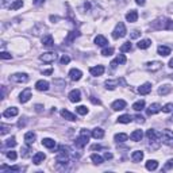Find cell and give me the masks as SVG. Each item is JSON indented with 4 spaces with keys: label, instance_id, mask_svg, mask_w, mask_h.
I'll list each match as a JSON object with an SVG mask.
<instances>
[{
    "label": "cell",
    "instance_id": "6da1fadb",
    "mask_svg": "<svg viewBox=\"0 0 173 173\" xmlns=\"http://www.w3.org/2000/svg\"><path fill=\"white\" fill-rule=\"evenodd\" d=\"M150 27L154 28V30H173V20L168 19L165 16H161L152 22Z\"/></svg>",
    "mask_w": 173,
    "mask_h": 173
},
{
    "label": "cell",
    "instance_id": "7a4b0ae2",
    "mask_svg": "<svg viewBox=\"0 0 173 173\" xmlns=\"http://www.w3.org/2000/svg\"><path fill=\"white\" fill-rule=\"evenodd\" d=\"M88 141H89V132H88L85 128H81L80 135L76 139V145L79 146V148H84V146L88 143Z\"/></svg>",
    "mask_w": 173,
    "mask_h": 173
},
{
    "label": "cell",
    "instance_id": "3957f363",
    "mask_svg": "<svg viewBox=\"0 0 173 173\" xmlns=\"http://www.w3.org/2000/svg\"><path fill=\"white\" fill-rule=\"evenodd\" d=\"M127 34V30H126V26H124V23H122V22H119L116 26H115V28H114V31H112V37L115 39H119V38H123L124 35Z\"/></svg>",
    "mask_w": 173,
    "mask_h": 173
},
{
    "label": "cell",
    "instance_id": "277c9868",
    "mask_svg": "<svg viewBox=\"0 0 173 173\" xmlns=\"http://www.w3.org/2000/svg\"><path fill=\"white\" fill-rule=\"evenodd\" d=\"M161 142L167 146H173V131L169 128H165L161 132Z\"/></svg>",
    "mask_w": 173,
    "mask_h": 173
},
{
    "label": "cell",
    "instance_id": "5b68a950",
    "mask_svg": "<svg viewBox=\"0 0 173 173\" xmlns=\"http://www.w3.org/2000/svg\"><path fill=\"white\" fill-rule=\"evenodd\" d=\"M57 53H53V51H47V53H43L39 56V60L43 61L45 64H51V62H54L57 60Z\"/></svg>",
    "mask_w": 173,
    "mask_h": 173
},
{
    "label": "cell",
    "instance_id": "8992f818",
    "mask_svg": "<svg viewBox=\"0 0 173 173\" xmlns=\"http://www.w3.org/2000/svg\"><path fill=\"white\" fill-rule=\"evenodd\" d=\"M11 81L14 83H27L28 81V75L27 73H15L10 77Z\"/></svg>",
    "mask_w": 173,
    "mask_h": 173
},
{
    "label": "cell",
    "instance_id": "52a82bcc",
    "mask_svg": "<svg viewBox=\"0 0 173 173\" xmlns=\"http://www.w3.org/2000/svg\"><path fill=\"white\" fill-rule=\"evenodd\" d=\"M146 137L150 142H157V141H161V132H157L156 130L150 128V130L146 131Z\"/></svg>",
    "mask_w": 173,
    "mask_h": 173
},
{
    "label": "cell",
    "instance_id": "ba28073f",
    "mask_svg": "<svg viewBox=\"0 0 173 173\" xmlns=\"http://www.w3.org/2000/svg\"><path fill=\"white\" fill-rule=\"evenodd\" d=\"M68 97L72 103H79L80 100H81V92H80V89H72L71 92H69Z\"/></svg>",
    "mask_w": 173,
    "mask_h": 173
},
{
    "label": "cell",
    "instance_id": "9c48e42d",
    "mask_svg": "<svg viewBox=\"0 0 173 173\" xmlns=\"http://www.w3.org/2000/svg\"><path fill=\"white\" fill-rule=\"evenodd\" d=\"M126 106H127V103L122 100V99H118V100H115L111 104V108L114 110V111H120V110H124L126 108Z\"/></svg>",
    "mask_w": 173,
    "mask_h": 173
},
{
    "label": "cell",
    "instance_id": "30bf717a",
    "mask_svg": "<svg viewBox=\"0 0 173 173\" xmlns=\"http://www.w3.org/2000/svg\"><path fill=\"white\" fill-rule=\"evenodd\" d=\"M162 68V62L160 61H152V62H148L146 64V69L148 71H152V72H157Z\"/></svg>",
    "mask_w": 173,
    "mask_h": 173
},
{
    "label": "cell",
    "instance_id": "8fae6325",
    "mask_svg": "<svg viewBox=\"0 0 173 173\" xmlns=\"http://www.w3.org/2000/svg\"><path fill=\"white\" fill-rule=\"evenodd\" d=\"M31 99V89L30 88H26L24 91H22V93L19 95V102L20 103H27Z\"/></svg>",
    "mask_w": 173,
    "mask_h": 173
},
{
    "label": "cell",
    "instance_id": "7c38bea8",
    "mask_svg": "<svg viewBox=\"0 0 173 173\" xmlns=\"http://www.w3.org/2000/svg\"><path fill=\"white\" fill-rule=\"evenodd\" d=\"M81 76H83V72L80 71V69L73 68L69 71V77H71V80H73V81H79V80L81 79Z\"/></svg>",
    "mask_w": 173,
    "mask_h": 173
},
{
    "label": "cell",
    "instance_id": "4fadbf2b",
    "mask_svg": "<svg viewBox=\"0 0 173 173\" xmlns=\"http://www.w3.org/2000/svg\"><path fill=\"white\" fill-rule=\"evenodd\" d=\"M89 73L92 76L97 77V76H102L103 73H104V66L103 65H96V66H92L89 68Z\"/></svg>",
    "mask_w": 173,
    "mask_h": 173
},
{
    "label": "cell",
    "instance_id": "5bb4252c",
    "mask_svg": "<svg viewBox=\"0 0 173 173\" xmlns=\"http://www.w3.org/2000/svg\"><path fill=\"white\" fill-rule=\"evenodd\" d=\"M162 110V107H161L158 103H153V104L149 106V108L146 110V112H148V115H154V114H158Z\"/></svg>",
    "mask_w": 173,
    "mask_h": 173
},
{
    "label": "cell",
    "instance_id": "9a60e30c",
    "mask_svg": "<svg viewBox=\"0 0 173 173\" xmlns=\"http://www.w3.org/2000/svg\"><path fill=\"white\" fill-rule=\"evenodd\" d=\"M35 138H37V135H35V132H32V131H27L24 134V142L27 143L28 146L35 142Z\"/></svg>",
    "mask_w": 173,
    "mask_h": 173
},
{
    "label": "cell",
    "instance_id": "2e32d148",
    "mask_svg": "<svg viewBox=\"0 0 173 173\" xmlns=\"http://www.w3.org/2000/svg\"><path fill=\"white\" fill-rule=\"evenodd\" d=\"M18 114H19V111H18L16 107H10L4 110V112H3V116L4 118H12V116H16Z\"/></svg>",
    "mask_w": 173,
    "mask_h": 173
},
{
    "label": "cell",
    "instance_id": "e0dca14e",
    "mask_svg": "<svg viewBox=\"0 0 173 173\" xmlns=\"http://www.w3.org/2000/svg\"><path fill=\"white\" fill-rule=\"evenodd\" d=\"M42 45H43V46H46V47H51V46L54 45V39H53V37H51L50 34L43 35V37H42Z\"/></svg>",
    "mask_w": 173,
    "mask_h": 173
},
{
    "label": "cell",
    "instance_id": "ac0fdd59",
    "mask_svg": "<svg viewBox=\"0 0 173 173\" xmlns=\"http://www.w3.org/2000/svg\"><path fill=\"white\" fill-rule=\"evenodd\" d=\"M35 88L38 91H41V92L47 91V89H49V83H47L46 80H39V81L35 83Z\"/></svg>",
    "mask_w": 173,
    "mask_h": 173
},
{
    "label": "cell",
    "instance_id": "d6986e66",
    "mask_svg": "<svg viewBox=\"0 0 173 173\" xmlns=\"http://www.w3.org/2000/svg\"><path fill=\"white\" fill-rule=\"evenodd\" d=\"M157 53L160 54V56H162V57H167V56L171 54V47H168L165 45H160L157 47Z\"/></svg>",
    "mask_w": 173,
    "mask_h": 173
},
{
    "label": "cell",
    "instance_id": "ffe728a7",
    "mask_svg": "<svg viewBox=\"0 0 173 173\" xmlns=\"http://www.w3.org/2000/svg\"><path fill=\"white\" fill-rule=\"evenodd\" d=\"M61 116L65 118L66 120H71V122H75V120L77 119L75 114H72L71 111H68V110H61Z\"/></svg>",
    "mask_w": 173,
    "mask_h": 173
},
{
    "label": "cell",
    "instance_id": "44dd1931",
    "mask_svg": "<svg viewBox=\"0 0 173 173\" xmlns=\"http://www.w3.org/2000/svg\"><path fill=\"white\" fill-rule=\"evenodd\" d=\"M150 91H152V84L150 83H145L138 88V92L141 95H148V93H150Z\"/></svg>",
    "mask_w": 173,
    "mask_h": 173
},
{
    "label": "cell",
    "instance_id": "7402d4cb",
    "mask_svg": "<svg viewBox=\"0 0 173 173\" xmlns=\"http://www.w3.org/2000/svg\"><path fill=\"white\" fill-rule=\"evenodd\" d=\"M45 158H46L45 154H43L42 152H38V153L34 154V157H32V162H34L35 165H39L41 162H43V161H45Z\"/></svg>",
    "mask_w": 173,
    "mask_h": 173
},
{
    "label": "cell",
    "instance_id": "603a6c76",
    "mask_svg": "<svg viewBox=\"0 0 173 173\" xmlns=\"http://www.w3.org/2000/svg\"><path fill=\"white\" fill-rule=\"evenodd\" d=\"M138 19V12L135 10H131L130 12L126 14V20L130 22V23H134V22H137Z\"/></svg>",
    "mask_w": 173,
    "mask_h": 173
},
{
    "label": "cell",
    "instance_id": "cb8c5ba5",
    "mask_svg": "<svg viewBox=\"0 0 173 173\" xmlns=\"http://www.w3.org/2000/svg\"><path fill=\"white\" fill-rule=\"evenodd\" d=\"M142 137H143L142 130H134V131H132L131 134H130V139H131V141H134V142L141 141Z\"/></svg>",
    "mask_w": 173,
    "mask_h": 173
},
{
    "label": "cell",
    "instance_id": "d4e9b609",
    "mask_svg": "<svg viewBox=\"0 0 173 173\" xmlns=\"http://www.w3.org/2000/svg\"><path fill=\"white\" fill-rule=\"evenodd\" d=\"M91 135L95 139H102L103 137H104V130H103V128H100V127H96V128H93V130H92Z\"/></svg>",
    "mask_w": 173,
    "mask_h": 173
},
{
    "label": "cell",
    "instance_id": "484cf974",
    "mask_svg": "<svg viewBox=\"0 0 173 173\" xmlns=\"http://www.w3.org/2000/svg\"><path fill=\"white\" fill-rule=\"evenodd\" d=\"M131 158H132L134 162H141V161L143 160V152H141V150H135V152H132Z\"/></svg>",
    "mask_w": 173,
    "mask_h": 173
},
{
    "label": "cell",
    "instance_id": "4316f807",
    "mask_svg": "<svg viewBox=\"0 0 173 173\" xmlns=\"http://www.w3.org/2000/svg\"><path fill=\"white\" fill-rule=\"evenodd\" d=\"M118 122H119V123H124V124L131 123L132 122V116L130 115V114H124V115H120L119 118H118Z\"/></svg>",
    "mask_w": 173,
    "mask_h": 173
},
{
    "label": "cell",
    "instance_id": "83f0119b",
    "mask_svg": "<svg viewBox=\"0 0 173 173\" xmlns=\"http://www.w3.org/2000/svg\"><path fill=\"white\" fill-rule=\"evenodd\" d=\"M42 145L45 146V148H47V149H53L54 146H56V141L51 139V138H43L42 139Z\"/></svg>",
    "mask_w": 173,
    "mask_h": 173
},
{
    "label": "cell",
    "instance_id": "f1b7e54d",
    "mask_svg": "<svg viewBox=\"0 0 173 173\" xmlns=\"http://www.w3.org/2000/svg\"><path fill=\"white\" fill-rule=\"evenodd\" d=\"M118 84H119V80H107V81L104 83V85H106L107 89L112 91V89H115V88L118 87Z\"/></svg>",
    "mask_w": 173,
    "mask_h": 173
},
{
    "label": "cell",
    "instance_id": "f546056e",
    "mask_svg": "<svg viewBox=\"0 0 173 173\" xmlns=\"http://www.w3.org/2000/svg\"><path fill=\"white\" fill-rule=\"evenodd\" d=\"M95 43H96L97 46H106L108 43V41L104 35H97L96 38H95Z\"/></svg>",
    "mask_w": 173,
    "mask_h": 173
},
{
    "label": "cell",
    "instance_id": "4dcf8cb0",
    "mask_svg": "<svg viewBox=\"0 0 173 173\" xmlns=\"http://www.w3.org/2000/svg\"><path fill=\"white\" fill-rule=\"evenodd\" d=\"M91 160H92V162H93L95 165H100V164L104 162V158H103L102 156H99V154H96V153L92 154V156H91Z\"/></svg>",
    "mask_w": 173,
    "mask_h": 173
},
{
    "label": "cell",
    "instance_id": "1f68e13d",
    "mask_svg": "<svg viewBox=\"0 0 173 173\" xmlns=\"http://www.w3.org/2000/svg\"><path fill=\"white\" fill-rule=\"evenodd\" d=\"M114 139H115V142H118V143H122V142H124V141H127V139H128V135L124 134V132H119V134H115Z\"/></svg>",
    "mask_w": 173,
    "mask_h": 173
},
{
    "label": "cell",
    "instance_id": "d6a6232c",
    "mask_svg": "<svg viewBox=\"0 0 173 173\" xmlns=\"http://www.w3.org/2000/svg\"><path fill=\"white\" fill-rule=\"evenodd\" d=\"M150 45H152V41H150V39H141V41L138 42V47H139L141 50L148 49Z\"/></svg>",
    "mask_w": 173,
    "mask_h": 173
},
{
    "label": "cell",
    "instance_id": "836d02e7",
    "mask_svg": "<svg viewBox=\"0 0 173 173\" xmlns=\"http://www.w3.org/2000/svg\"><path fill=\"white\" fill-rule=\"evenodd\" d=\"M158 168V162L156 160H149L148 162H146V169L148 171H156Z\"/></svg>",
    "mask_w": 173,
    "mask_h": 173
},
{
    "label": "cell",
    "instance_id": "e575fe53",
    "mask_svg": "<svg viewBox=\"0 0 173 173\" xmlns=\"http://www.w3.org/2000/svg\"><path fill=\"white\" fill-rule=\"evenodd\" d=\"M79 35H80L79 31H71V32L68 34V37H66V42H68V43H72Z\"/></svg>",
    "mask_w": 173,
    "mask_h": 173
},
{
    "label": "cell",
    "instance_id": "d590c367",
    "mask_svg": "<svg viewBox=\"0 0 173 173\" xmlns=\"http://www.w3.org/2000/svg\"><path fill=\"white\" fill-rule=\"evenodd\" d=\"M132 108H134L135 111H142V110L145 108V100H138V102H135L134 104H132Z\"/></svg>",
    "mask_w": 173,
    "mask_h": 173
},
{
    "label": "cell",
    "instance_id": "8d00e7d4",
    "mask_svg": "<svg viewBox=\"0 0 173 173\" xmlns=\"http://www.w3.org/2000/svg\"><path fill=\"white\" fill-rule=\"evenodd\" d=\"M171 91H172V87L171 85H161L160 88H158V93L162 95V96H164V95H168Z\"/></svg>",
    "mask_w": 173,
    "mask_h": 173
},
{
    "label": "cell",
    "instance_id": "74e56055",
    "mask_svg": "<svg viewBox=\"0 0 173 173\" xmlns=\"http://www.w3.org/2000/svg\"><path fill=\"white\" fill-rule=\"evenodd\" d=\"M23 7V0H15V2L12 3V4L10 6V10H12V11H15V10H19Z\"/></svg>",
    "mask_w": 173,
    "mask_h": 173
},
{
    "label": "cell",
    "instance_id": "f35d334b",
    "mask_svg": "<svg viewBox=\"0 0 173 173\" xmlns=\"http://www.w3.org/2000/svg\"><path fill=\"white\" fill-rule=\"evenodd\" d=\"M6 146H7V148H15V146H16L15 137H11V138L7 139V141H6Z\"/></svg>",
    "mask_w": 173,
    "mask_h": 173
},
{
    "label": "cell",
    "instance_id": "ab89813d",
    "mask_svg": "<svg viewBox=\"0 0 173 173\" xmlns=\"http://www.w3.org/2000/svg\"><path fill=\"white\" fill-rule=\"evenodd\" d=\"M132 49V45L130 43V41L128 42H124L122 46H120V51H122V53H124V51H130Z\"/></svg>",
    "mask_w": 173,
    "mask_h": 173
},
{
    "label": "cell",
    "instance_id": "60d3db41",
    "mask_svg": "<svg viewBox=\"0 0 173 173\" xmlns=\"http://www.w3.org/2000/svg\"><path fill=\"white\" fill-rule=\"evenodd\" d=\"M76 112L80 114V115H87L88 108L85 107V106H79V107H76Z\"/></svg>",
    "mask_w": 173,
    "mask_h": 173
},
{
    "label": "cell",
    "instance_id": "b9f144b4",
    "mask_svg": "<svg viewBox=\"0 0 173 173\" xmlns=\"http://www.w3.org/2000/svg\"><path fill=\"white\" fill-rule=\"evenodd\" d=\"M0 171H12V172H18V171H20V168L19 167H7V165H3L2 168H0Z\"/></svg>",
    "mask_w": 173,
    "mask_h": 173
},
{
    "label": "cell",
    "instance_id": "7bdbcfd3",
    "mask_svg": "<svg viewBox=\"0 0 173 173\" xmlns=\"http://www.w3.org/2000/svg\"><path fill=\"white\" fill-rule=\"evenodd\" d=\"M102 54L104 57H108V56H112L114 54V47H106V49L102 50Z\"/></svg>",
    "mask_w": 173,
    "mask_h": 173
},
{
    "label": "cell",
    "instance_id": "ee69618b",
    "mask_svg": "<svg viewBox=\"0 0 173 173\" xmlns=\"http://www.w3.org/2000/svg\"><path fill=\"white\" fill-rule=\"evenodd\" d=\"M0 134L2 135H4V134H7L10 130H11V126H7V124H4V123H2V126H0Z\"/></svg>",
    "mask_w": 173,
    "mask_h": 173
},
{
    "label": "cell",
    "instance_id": "f6af8a7d",
    "mask_svg": "<svg viewBox=\"0 0 173 173\" xmlns=\"http://www.w3.org/2000/svg\"><path fill=\"white\" fill-rule=\"evenodd\" d=\"M115 60H116V62H118V64H120V65H123V64H126V57H124L123 56V54H119V56H118L116 58H115Z\"/></svg>",
    "mask_w": 173,
    "mask_h": 173
},
{
    "label": "cell",
    "instance_id": "bcb514c9",
    "mask_svg": "<svg viewBox=\"0 0 173 173\" xmlns=\"http://www.w3.org/2000/svg\"><path fill=\"white\" fill-rule=\"evenodd\" d=\"M162 111L164 112H172L173 111V104L172 103H168V104H165L162 107Z\"/></svg>",
    "mask_w": 173,
    "mask_h": 173
},
{
    "label": "cell",
    "instance_id": "7dc6e473",
    "mask_svg": "<svg viewBox=\"0 0 173 173\" xmlns=\"http://www.w3.org/2000/svg\"><path fill=\"white\" fill-rule=\"evenodd\" d=\"M60 62H61V65L69 64V62H71V57H69V56H62L61 60H60Z\"/></svg>",
    "mask_w": 173,
    "mask_h": 173
},
{
    "label": "cell",
    "instance_id": "c3c4849f",
    "mask_svg": "<svg viewBox=\"0 0 173 173\" xmlns=\"http://www.w3.org/2000/svg\"><path fill=\"white\" fill-rule=\"evenodd\" d=\"M7 157L10 158V160H12V161H15L16 160V157H18V154L14 152V150H10L8 153H7Z\"/></svg>",
    "mask_w": 173,
    "mask_h": 173
},
{
    "label": "cell",
    "instance_id": "681fc988",
    "mask_svg": "<svg viewBox=\"0 0 173 173\" xmlns=\"http://www.w3.org/2000/svg\"><path fill=\"white\" fill-rule=\"evenodd\" d=\"M0 57H2L3 60H11V58H12V56H11L10 53H7V51H2V53H0Z\"/></svg>",
    "mask_w": 173,
    "mask_h": 173
},
{
    "label": "cell",
    "instance_id": "f907efd6",
    "mask_svg": "<svg viewBox=\"0 0 173 173\" xmlns=\"http://www.w3.org/2000/svg\"><path fill=\"white\" fill-rule=\"evenodd\" d=\"M139 35H141V31H139V30H134V31H132L131 34H130V38H131V39H137Z\"/></svg>",
    "mask_w": 173,
    "mask_h": 173
},
{
    "label": "cell",
    "instance_id": "816d5d0a",
    "mask_svg": "<svg viewBox=\"0 0 173 173\" xmlns=\"http://www.w3.org/2000/svg\"><path fill=\"white\" fill-rule=\"evenodd\" d=\"M169 169H173V160H169L164 167V171H169Z\"/></svg>",
    "mask_w": 173,
    "mask_h": 173
},
{
    "label": "cell",
    "instance_id": "f5cc1de1",
    "mask_svg": "<svg viewBox=\"0 0 173 173\" xmlns=\"http://www.w3.org/2000/svg\"><path fill=\"white\" fill-rule=\"evenodd\" d=\"M26 123H27V120H26V118H22V119L18 122V127H24Z\"/></svg>",
    "mask_w": 173,
    "mask_h": 173
},
{
    "label": "cell",
    "instance_id": "db71d44e",
    "mask_svg": "<svg viewBox=\"0 0 173 173\" xmlns=\"http://www.w3.org/2000/svg\"><path fill=\"white\" fill-rule=\"evenodd\" d=\"M46 0H32V3H34L35 6H41V4H43Z\"/></svg>",
    "mask_w": 173,
    "mask_h": 173
},
{
    "label": "cell",
    "instance_id": "11a10c76",
    "mask_svg": "<svg viewBox=\"0 0 173 173\" xmlns=\"http://www.w3.org/2000/svg\"><path fill=\"white\" fill-rule=\"evenodd\" d=\"M89 100H91L92 103H93V104H100V100H99V99H95L93 96H91V97H89Z\"/></svg>",
    "mask_w": 173,
    "mask_h": 173
},
{
    "label": "cell",
    "instance_id": "9f6ffc18",
    "mask_svg": "<svg viewBox=\"0 0 173 173\" xmlns=\"http://www.w3.org/2000/svg\"><path fill=\"white\" fill-rule=\"evenodd\" d=\"M22 152H23V153H22V157H27L28 156V148H23V149H22Z\"/></svg>",
    "mask_w": 173,
    "mask_h": 173
},
{
    "label": "cell",
    "instance_id": "6f0895ef",
    "mask_svg": "<svg viewBox=\"0 0 173 173\" xmlns=\"http://www.w3.org/2000/svg\"><path fill=\"white\" fill-rule=\"evenodd\" d=\"M135 119H137V122H139V123H143V122H145V119H143L141 115H137V116H135Z\"/></svg>",
    "mask_w": 173,
    "mask_h": 173
},
{
    "label": "cell",
    "instance_id": "680465c9",
    "mask_svg": "<svg viewBox=\"0 0 173 173\" xmlns=\"http://www.w3.org/2000/svg\"><path fill=\"white\" fill-rule=\"evenodd\" d=\"M135 3H137L138 6H145V3H146V0H135Z\"/></svg>",
    "mask_w": 173,
    "mask_h": 173
},
{
    "label": "cell",
    "instance_id": "91938a15",
    "mask_svg": "<svg viewBox=\"0 0 173 173\" xmlns=\"http://www.w3.org/2000/svg\"><path fill=\"white\" fill-rule=\"evenodd\" d=\"M110 65H111V68H112V69H115L116 66H118V62H116V60H114V61H112Z\"/></svg>",
    "mask_w": 173,
    "mask_h": 173
},
{
    "label": "cell",
    "instance_id": "94428289",
    "mask_svg": "<svg viewBox=\"0 0 173 173\" xmlns=\"http://www.w3.org/2000/svg\"><path fill=\"white\" fill-rule=\"evenodd\" d=\"M51 73H53V69H47V71H45V72H43V75L49 76V75H51Z\"/></svg>",
    "mask_w": 173,
    "mask_h": 173
},
{
    "label": "cell",
    "instance_id": "6125c7cd",
    "mask_svg": "<svg viewBox=\"0 0 173 173\" xmlns=\"http://www.w3.org/2000/svg\"><path fill=\"white\" fill-rule=\"evenodd\" d=\"M91 149H92V150H96V149L99 150V149H102V146H100V145H93Z\"/></svg>",
    "mask_w": 173,
    "mask_h": 173
},
{
    "label": "cell",
    "instance_id": "be15d7a7",
    "mask_svg": "<svg viewBox=\"0 0 173 173\" xmlns=\"http://www.w3.org/2000/svg\"><path fill=\"white\" fill-rule=\"evenodd\" d=\"M104 158L110 160V158H112V154H111V153H106V154H104Z\"/></svg>",
    "mask_w": 173,
    "mask_h": 173
},
{
    "label": "cell",
    "instance_id": "e7e4bbea",
    "mask_svg": "<svg viewBox=\"0 0 173 173\" xmlns=\"http://www.w3.org/2000/svg\"><path fill=\"white\" fill-rule=\"evenodd\" d=\"M35 108H37V111H38V112H39V111H41V108H42V106H39V104H37V106H35Z\"/></svg>",
    "mask_w": 173,
    "mask_h": 173
},
{
    "label": "cell",
    "instance_id": "03108f58",
    "mask_svg": "<svg viewBox=\"0 0 173 173\" xmlns=\"http://www.w3.org/2000/svg\"><path fill=\"white\" fill-rule=\"evenodd\" d=\"M169 68L173 69V58H171V61H169Z\"/></svg>",
    "mask_w": 173,
    "mask_h": 173
},
{
    "label": "cell",
    "instance_id": "003e7915",
    "mask_svg": "<svg viewBox=\"0 0 173 173\" xmlns=\"http://www.w3.org/2000/svg\"><path fill=\"white\" fill-rule=\"evenodd\" d=\"M169 12H173V4H171V6H169Z\"/></svg>",
    "mask_w": 173,
    "mask_h": 173
}]
</instances>
